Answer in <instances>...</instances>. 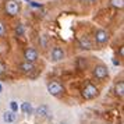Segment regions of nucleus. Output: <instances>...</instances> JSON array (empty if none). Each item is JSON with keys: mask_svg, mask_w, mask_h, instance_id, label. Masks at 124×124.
<instances>
[{"mask_svg": "<svg viewBox=\"0 0 124 124\" xmlns=\"http://www.w3.org/2000/svg\"><path fill=\"white\" fill-rule=\"evenodd\" d=\"M81 96H82V99H85V101H93L95 98L99 96V88L96 85H93L92 82H86L82 86Z\"/></svg>", "mask_w": 124, "mask_h": 124, "instance_id": "f257e3e1", "label": "nucleus"}, {"mask_svg": "<svg viewBox=\"0 0 124 124\" xmlns=\"http://www.w3.org/2000/svg\"><path fill=\"white\" fill-rule=\"evenodd\" d=\"M46 89H47V93L50 96H54V98H59L64 93V86H63L59 81H50L49 84L46 85Z\"/></svg>", "mask_w": 124, "mask_h": 124, "instance_id": "f03ea898", "label": "nucleus"}, {"mask_svg": "<svg viewBox=\"0 0 124 124\" xmlns=\"http://www.w3.org/2000/svg\"><path fill=\"white\" fill-rule=\"evenodd\" d=\"M92 75H93V78L103 81V79H106L109 77V68L105 64H96L93 70H92Z\"/></svg>", "mask_w": 124, "mask_h": 124, "instance_id": "7ed1b4c3", "label": "nucleus"}, {"mask_svg": "<svg viewBox=\"0 0 124 124\" xmlns=\"http://www.w3.org/2000/svg\"><path fill=\"white\" fill-rule=\"evenodd\" d=\"M64 57H66V52H64L63 47H60V46H54V47L52 49V52H50V62L59 63V62H62Z\"/></svg>", "mask_w": 124, "mask_h": 124, "instance_id": "20e7f679", "label": "nucleus"}, {"mask_svg": "<svg viewBox=\"0 0 124 124\" xmlns=\"http://www.w3.org/2000/svg\"><path fill=\"white\" fill-rule=\"evenodd\" d=\"M109 32H107L106 29H96L95 34H93V39L98 45H105L107 43V40H109Z\"/></svg>", "mask_w": 124, "mask_h": 124, "instance_id": "39448f33", "label": "nucleus"}, {"mask_svg": "<svg viewBox=\"0 0 124 124\" xmlns=\"http://www.w3.org/2000/svg\"><path fill=\"white\" fill-rule=\"evenodd\" d=\"M34 114L36 116V118L45 120V118H47L52 114L50 113V107L47 106V105H40V106H38L36 109H35Z\"/></svg>", "mask_w": 124, "mask_h": 124, "instance_id": "423d86ee", "label": "nucleus"}, {"mask_svg": "<svg viewBox=\"0 0 124 124\" xmlns=\"http://www.w3.org/2000/svg\"><path fill=\"white\" fill-rule=\"evenodd\" d=\"M4 8H6V13L8 16L14 17V16H17L18 11H20V4H18L16 0H7Z\"/></svg>", "mask_w": 124, "mask_h": 124, "instance_id": "0eeeda50", "label": "nucleus"}, {"mask_svg": "<svg viewBox=\"0 0 124 124\" xmlns=\"http://www.w3.org/2000/svg\"><path fill=\"white\" fill-rule=\"evenodd\" d=\"M38 50L35 49V47H27L25 50H24V59H25V62H29V63H35L38 60Z\"/></svg>", "mask_w": 124, "mask_h": 124, "instance_id": "6e6552de", "label": "nucleus"}, {"mask_svg": "<svg viewBox=\"0 0 124 124\" xmlns=\"http://www.w3.org/2000/svg\"><path fill=\"white\" fill-rule=\"evenodd\" d=\"M20 71L25 75H31V74L35 71V64L29 62H23L20 64Z\"/></svg>", "mask_w": 124, "mask_h": 124, "instance_id": "1a4fd4ad", "label": "nucleus"}, {"mask_svg": "<svg viewBox=\"0 0 124 124\" xmlns=\"http://www.w3.org/2000/svg\"><path fill=\"white\" fill-rule=\"evenodd\" d=\"M78 45H79L81 49H85V50H91V49H93V43H92V40H91L88 36H85V35L79 36Z\"/></svg>", "mask_w": 124, "mask_h": 124, "instance_id": "9d476101", "label": "nucleus"}, {"mask_svg": "<svg viewBox=\"0 0 124 124\" xmlns=\"http://www.w3.org/2000/svg\"><path fill=\"white\" fill-rule=\"evenodd\" d=\"M1 118H3V121H4L6 124H13L14 121H16V118H17V114L13 113L11 110H6V112L3 113Z\"/></svg>", "mask_w": 124, "mask_h": 124, "instance_id": "9b49d317", "label": "nucleus"}, {"mask_svg": "<svg viewBox=\"0 0 124 124\" xmlns=\"http://www.w3.org/2000/svg\"><path fill=\"white\" fill-rule=\"evenodd\" d=\"M20 109L25 116H32L34 114V107H32V103H29V102H23Z\"/></svg>", "mask_w": 124, "mask_h": 124, "instance_id": "f8f14e48", "label": "nucleus"}, {"mask_svg": "<svg viewBox=\"0 0 124 124\" xmlns=\"http://www.w3.org/2000/svg\"><path fill=\"white\" fill-rule=\"evenodd\" d=\"M114 95L118 96L120 99H123V96H124V82L121 81V79L114 84Z\"/></svg>", "mask_w": 124, "mask_h": 124, "instance_id": "ddd939ff", "label": "nucleus"}, {"mask_svg": "<svg viewBox=\"0 0 124 124\" xmlns=\"http://www.w3.org/2000/svg\"><path fill=\"white\" fill-rule=\"evenodd\" d=\"M110 6L116 7V8H123L124 0H110Z\"/></svg>", "mask_w": 124, "mask_h": 124, "instance_id": "4468645a", "label": "nucleus"}, {"mask_svg": "<svg viewBox=\"0 0 124 124\" xmlns=\"http://www.w3.org/2000/svg\"><path fill=\"white\" fill-rule=\"evenodd\" d=\"M24 32H25V29H24V25H23V24H18L17 28H16V35H17V36H23Z\"/></svg>", "mask_w": 124, "mask_h": 124, "instance_id": "2eb2a0df", "label": "nucleus"}, {"mask_svg": "<svg viewBox=\"0 0 124 124\" xmlns=\"http://www.w3.org/2000/svg\"><path fill=\"white\" fill-rule=\"evenodd\" d=\"M10 110H11L13 113H17L18 112V102H16V101L10 102Z\"/></svg>", "mask_w": 124, "mask_h": 124, "instance_id": "dca6fc26", "label": "nucleus"}, {"mask_svg": "<svg viewBox=\"0 0 124 124\" xmlns=\"http://www.w3.org/2000/svg\"><path fill=\"white\" fill-rule=\"evenodd\" d=\"M6 71H7L6 64H4V62H1V60H0V77H1V75H4Z\"/></svg>", "mask_w": 124, "mask_h": 124, "instance_id": "f3484780", "label": "nucleus"}, {"mask_svg": "<svg viewBox=\"0 0 124 124\" xmlns=\"http://www.w3.org/2000/svg\"><path fill=\"white\" fill-rule=\"evenodd\" d=\"M4 32H6V27H4V24L0 21V36H3Z\"/></svg>", "mask_w": 124, "mask_h": 124, "instance_id": "a211bd4d", "label": "nucleus"}, {"mask_svg": "<svg viewBox=\"0 0 124 124\" xmlns=\"http://www.w3.org/2000/svg\"><path fill=\"white\" fill-rule=\"evenodd\" d=\"M84 3H88V4H92V3H95L96 0H82Z\"/></svg>", "mask_w": 124, "mask_h": 124, "instance_id": "6ab92c4d", "label": "nucleus"}, {"mask_svg": "<svg viewBox=\"0 0 124 124\" xmlns=\"http://www.w3.org/2000/svg\"><path fill=\"white\" fill-rule=\"evenodd\" d=\"M1 91H3V86H1V84H0V93H1Z\"/></svg>", "mask_w": 124, "mask_h": 124, "instance_id": "aec40b11", "label": "nucleus"}]
</instances>
